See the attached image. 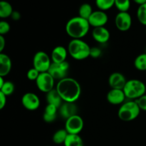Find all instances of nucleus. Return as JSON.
<instances>
[{
	"label": "nucleus",
	"mask_w": 146,
	"mask_h": 146,
	"mask_svg": "<svg viewBox=\"0 0 146 146\" xmlns=\"http://www.w3.org/2000/svg\"><path fill=\"white\" fill-rule=\"evenodd\" d=\"M141 109L136 101H128L123 103L118 111V116L120 120L129 122L135 120L139 115Z\"/></svg>",
	"instance_id": "obj_4"
},
{
	"label": "nucleus",
	"mask_w": 146,
	"mask_h": 146,
	"mask_svg": "<svg viewBox=\"0 0 146 146\" xmlns=\"http://www.w3.org/2000/svg\"><path fill=\"white\" fill-rule=\"evenodd\" d=\"M68 50L62 46H57L53 49L51 52V61L56 64H59L66 61L67 55H68Z\"/></svg>",
	"instance_id": "obj_16"
},
{
	"label": "nucleus",
	"mask_w": 146,
	"mask_h": 146,
	"mask_svg": "<svg viewBox=\"0 0 146 146\" xmlns=\"http://www.w3.org/2000/svg\"><path fill=\"white\" fill-rule=\"evenodd\" d=\"M90 24L85 19L78 17H73L66 24V32L73 39H81L89 31Z\"/></svg>",
	"instance_id": "obj_2"
},
{
	"label": "nucleus",
	"mask_w": 146,
	"mask_h": 146,
	"mask_svg": "<svg viewBox=\"0 0 146 146\" xmlns=\"http://www.w3.org/2000/svg\"><path fill=\"white\" fill-rule=\"evenodd\" d=\"M96 5L101 11H107L115 6V0H96Z\"/></svg>",
	"instance_id": "obj_26"
},
{
	"label": "nucleus",
	"mask_w": 146,
	"mask_h": 146,
	"mask_svg": "<svg viewBox=\"0 0 146 146\" xmlns=\"http://www.w3.org/2000/svg\"><path fill=\"white\" fill-rule=\"evenodd\" d=\"M90 26L94 28L104 27L108 21V17L106 13L101 10L94 11L88 19Z\"/></svg>",
	"instance_id": "obj_12"
},
{
	"label": "nucleus",
	"mask_w": 146,
	"mask_h": 146,
	"mask_svg": "<svg viewBox=\"0 0 146 146\" xmlns=\"http://www.w3.org/2000/svg\"><path fill=\"white\" fill-rule=\"evenodd\" d=\"M12 67V62L8 55L0 53V76L5 77L10 73Z\"/></svg>",
	"instance_id": "obj_18"
},
{
	"label": "nucleus",
	"mask_w": 146,
	"mask_h": 146,
	"mask_svg": "<svg viewBox=\"0 0 146 146\" xmlns=\"http://www.w3.org/2000/svg\"><path fill=\"white\" fill-rule=\"evenodd\" d=\"M13 12V7L10 3L7 1H0V17L1 19H6L11 17Z\"/></svg>",
	"instance_id": "obj_21"
},
{
	"label": "nucleus",
	"mask_w": 146,
	"mask_h": 146,
	"mask_svg": "<svg viewBox=\"0 0 146 146\" xmlns=\"http://www.w3.org/2000/svg\"><path fill=\"white\" fill-rule=\"evenodd\" d=\"M46 98L47 104L54 105L58 108H59L61 107V106L63 104L62 102L64 101L62 100V98H61V97L60 96L56 88H54L51 91H50L49 92L47 93Z\"/></svg>",
	"instance_id": "obj_19"
},
{
	"label": "nucleus",
	"mask_w": 146,
	"mask_h": 146,
	"mask_svg": "<svg viewBox=\"0 0 146 146\" xmlns=\"http://www.w3.org/2000/svg\"><path fill=\"white\" fill-rule=\"evenodd\" d=\"M7 104V96L0 92V109H3Z\"/></svg>",
	"instance_id": "obj_34"
},
{
	"label": "nucleus",
	"mask_w": 146,
	"mask_h": 146,
	"mask_svg": "<svg viewBox=\"0 0 146 146\" xmlns=\"http://www.w3.org/2000/svg\"><path fill=\"white\" fill-rule=\"evenodd\" d=\"M102 51L98 47H92L91 48V51H90V56L93 58H99L101 56Z\"/></svg>",
	"instance_id": "obj_33"
},
{
	"label": "nucleus",
	"mask_w": 146,
	"mask_h": 146,
	"mask_svg": "<svg viewBox=\"0 0 146 146\" xmlns=\"http://www.w3.org/2000/svg\"><path fill=\"white\" fill-rule=\"evenodd\" d=\"M51 63L52 61H51V57L44 51H38L34 56L33 67L40 73L48 72Z\"/></svg>",
	"instance_id": "obj_6"
},
{
	"label": "nucleus",
	"mask_w": 146,
	"mask_h": 146,
	"mask_svg": "<svg viewBox=\"0 0 146 146\" xmlns=\"http://www.w3.org/2000/svg\"><path fill=\"white\" fill-rule=\"evenodd\" d=\"M127 80L125 76L120 72H114L108 78V84L111 88L123 90Z\"/></svg>",
	"instance_id": "obj_13"
},
{
	"label": "nucleus",
	"mask_w": 146,
	"mask_h": 146,
	"mask_svg": "<svg viewBox=\"0 0 146 146\" xmlns=\"http://www.w3.org/2000/svg\"><path fill=\"white\" fill-rule=\"evenodd\" d=\"M21 104L24 108L28 111H36L40 106V99L36 94L29 92L22 96Z\"/></svg>",
	"instance_id": "obj_11"
},
{
	"label": "nucleus",
	"mask_w": 146,
	"mask_h": 146,
	"mask_svg": "<svg viewBox=\"0 0 146 146\" xmlns=\"http://www.w3.org/2000/svg\"><path fill=\"white\" fill-rule=\"evenodd\" d=\"M145 54H146V49H145Z\"/></svg>",
	"instance_id": "obj_39"
},
{
	"label": "nucleus",
	"mask_w": 146,
	"mask_h": 146,
	"mask_svg": "<svg viewBox=\"0 0 146 146\" xmlns=\"http://www.w3.org/2000/svg\"><path fill=\"white\" fill-rule=\"evenodd\" d=\"M69 68L70 65L66 61L62 63H59V64L52 62L48 72L51 74V76L54 79L60 81V80L66 78L68 71H69Z\"/></svg>",
	"instance_id": "obj_8"
},
{
	"label": "nucleus",
	"mask_w": 146,
	"mask_h": 146,
	"mask_svg": "<svg viewBox=\"0 0 146 146\" xmlns=\"http://www.w3.org/2000/svg\"><path fill=\"white\" fill-rule=\"evenodd\" d=\"M93 12L94 11H93L92 7L91 4H88V3H84V4H81L78 9V16L81 18L87 20L89 19Z\"/></svg>",
	"instance_id": "obj_23"
},
{
	"label": "nucleus",
	"mask_w": 146,
	"mask_h": 146,
	"mask_svg": "<svg viewBox=\"0 0 146 146\" xmlns=\"http://www.w3.org/2000/svg\"><path fill=\"white\" fill-rule=\"evenodd\" d=\"M58 108L56 106L47 104L43 114V119L46 123H52L56 120L57 116Z\"/></svg>",
	"instance_id": "obj_20"
},
{
	"label": "nucleus",
	"mask_w": 146,
	"mask_h": 146,
	"mask_svg": "<svg viewBox=\"0 0 146 146\" xmlns=\"http://www.w3.org/2000/svg\"><path fill=\"white\" fill-rule=\"evenodd\" d=\"M145 72H146V71H145Z\"/></svg>",
	"instance_id": "obj_41"
},
{
	"label": "nucleus",
	"mask_w": 146,
	"mask_h": 146,
	"mask_svg": "<svg viewBox=\"0 0 146 146\" xmlns=\"http://www.w3.org/2000/svg\"><path fill=\"white\" fill-rule=\"evenodd\" d=\"M123 91L126 98L137 100L145 95L146 85L138 79H131L127 81Z\"/></svg>",
	"instance_id": "obj_5"
},
{
	"label": "nucleus",
	"mask_w": 146,
	"mask_h": 146,
	"mask_svg": "<svg viewBox=\"0 0 146 146\" xmlns=\"http://www.w3.org/2000/svg\"><path fill=\"white\" fill-rule=\"evenodd\" d=\"M115 24L119 31H126L132 26V17L128 12H118L115 18Z\"/></svg>",
	"instance_id": "obj_10"
},
{
	"label": "nucleus",
	"mask_w": 146,
	"mask_h": 146,
	"mask_svg": "<svg viewBox=\"0 0 146 146\" xmlns=\"http://www.w3.org/2000/svg\"><path fill=\"white\" fill-rule=\"evenodd\" d=\"M11 18L14 20V21H18V20L20 19V17H21V15H20L19 12L14 11V12L12 13V14H11Z\"/></svg>",
	"instance_id": "obj_36"
},
{
	"label": "nucleus",
	"mask_w": 146,
	"mask_h": 146,
	"mask_svg": "<svg viewBox=\"0 0 146 146\" xmlns=\"http://www.w3.org/2000/svg\"><path fill=\"white\" fill-rule=\"evenodd\" d=\"M92 36L96 42L99 44H106L110 39V31L105 27L94 28L92 31Z\"/></svg>",
	"instance_id": "obj_15"
},
{
	"label": "nucleus",
	"mask_w": 146,
	"mask_h": 146,
	"mask_svg": "<svg viewBox=\"0 0 146 146\" xmlns=\"http://www.w3.org/2000/svg\"><path fill=\"white\" fill-rule=\"evenodd\" d=\"M84 123L83 118L78 114H76L66 120L64 129L67 131L68 134L79 135L84 128Z\"/></svg>",
	"instance_id": "obj_7"
},
{
	"label": "nucleus",
	"mask_w": 146,
	"mask_h": 146,
	"mask_svg": "<svg viewBox=\"0 0 146 146\" xmlns=\"http://www.w3.org/2000/svg\"><path fill=\"white\" fill-rule=\"evenodd\" d=\"M9 24L6 21H0V35L4 36L9 33L10 31Z\"/></svg>",
	"instance_id": "obj_31"
},
{
	"label": "nucleus",
	"mask_w": 146,
	"mask_h": 146,
	"mask_svg": "<svg viewBox=\"0 0 146 146\" xmlns=\"http://www.w3.org/2000/svg\"><path fill=\"white\" fill-rule=\"evenodd\" d=\"M40 74H41V73H40L39 71H37L36 68H34V67H33V68H30V69L27 71V77L29 80H30V81H36L37 78H38Z\"/></svg>",
	"instance_id": "obj_30"
},
{
	"label": "nucleus",
	"mask_w": 146,
	"mask_h": 146,
	"mask_svg": "<svg viewBox=\"0 0 146 146\" xmlns=\"http://www.w3.org/2000/svg\"><path fill=\"white\" fill-rule=\"evenodd\" d=\"M4 83H5V81L4 80V77L0 76V87L2 86L4 84Z\"/></svg>",
	"instance_id": "obj_38"
},
{
	"label": "nucleus",
	"mask_w": 146,
	"mask_h": 146,
	"mask_svg": "<svg viewBox=\"0 0 146 146\" xmlns=\"http://www.w3.org/2000/svg\"><path fill=\"white\" fill-rule=\"evenodd\" d=\"M137 18L141 24L146 26V3L138 7L137 10Z\"/></svg>",
	"instance_id": "obj_28"
},
{
	"label": "nucleus",
	"mask_w": 146,
	"mask_h": 146,
	"mask_svg": "<svg viewBox=\"0 0 146 146\" xmlns=\"http://www.w3.org/2000/svg\"><path fill=\"white\" fill-rule=\"evenodd\" d=\"M134 66L138 71H146V54H141L135 58Z\"/></svg>",
	"instance_id": "obj_25"
},
{
	"label": "nucleus",
	"mask_w": 146,
	"mask_h": 146,
	"mask_svg": "<svg viewBox=\"0 0 146 146\" xmlns=\"http://www.w3.org/2000/svg\"><path fill=\"white\" fill-rule=\"evenodd\" d=\"M125 96L123 90L111 88L106 96V99L109 104L112 105H121L123 104Z\"/></svg>",
	"instance_id": "obj_14"
},
{
	"label": "nucleus",
	"mask_w": 146,
	"mask_h": 146,
	"mask_svg": "<svg viewBox=\"0 0 146 146\" xmlns=\"http://www.w3.org/2000/svg\"><path fill=\"white\" fill-rule=\"evenodd\" d=\"M5 46H6L5 38H4V36L0 35V51H1V53H2Z\"/></svg>",
	"instance_id": "obj_35"
},
{
	"label": "nucleus",
	"mask_w": 146,
	"mask_h": 146,
	"mask_svg": "<svg viewBox=\"0 0 146 146\" xmlns=\"http://www.w3.org/2000/svg\"><path fill=\"white\" fill-rule=\"evenodd\" d=\"M91 47L82 39H72L68 45V52L74 59L81 61L90 56Z\"/></svg>",
	"instance_id": "obj_3"
},
{
	"label": "nucleus",
	"mask_w": 146,
	"mask_h": 146,
	"mask_svg": "<svg viewBox=\"0 0 146 146\" xmlns=\"http://www.w3.org/2000/svg\"><path fill=\"white\" fill-rule=\"evenodd\" d=\"M54 81H55V79L51 76L49 73L44 72L39 74L35 82L39 91L47 94L50 91L54 89Z\"/></svg>",
	"instance_id": "obj_9"
},
{
	"label": "nucleus",
	"mask_w": 146,
	"mask_h": 146,
	"mask_svg": "<svg viewBox=\"0 0 146 146\" xmlns=\"http://www.w3.org/2000/svg\"><path fill=\"white\" fill-rule=\"evenodd\" d=\"M14 91V85L11 81H5L4 85L0 87V92L8 96L11 95Z\"/></svg>",
	"instance_id": "obj_29"
},
{
	"label": "nucleus",
	"mask_w": 146,
	"mask_h": 146,
	"mask_svg": "<svg viewBox=\"0 0 146 146\" xmlns=\"http://www.w3.org/2000/svg\"><path fill=\"white\" fill-rule=\"evenodd\" d=\"M145 34H146V29H145Z\"/></svg>",
	"instance_id": "obj_40"
},
{
	"label": "nucleus",
	"mask_w": 146,
	"mask_h": 146,
	"mask_svg": "<svg viewBox=\"0 0 146 146\" xmlns=\"http://www.w3.org/2000/svg\"><path fill=\"white\" fill-rule=\"evenodd\" d=\"M64 145V146H84V141L79 135L68 134Z\"/></svg>",
	"instance_id": "obj_22"
},
{
	"label": "nucleus",
	"mask_w": 146,
	"mask_h": 146,
	"mask_svg": "<svg viewBox=\"0 0 146 146\" xmlns=\"http://www.w3.org/2000/svg\"><path fill=\"white\" fill-rule=\"evenodd\" d=\"M135 4H138V5H142V4H144L146 3V0H133Z\"/></svg>",
	"instance_id": "obj_37"
},
{
	"label": "nucleus",
	"mask_w": 146,
	"mask_h": 146,
	"mask_svg": "<svg viewBox=\"0 0 146 146\" xmlns=\"http://www.w3.org/2000/svg\"><path fill=\"white\" fill-rule=\"evenodd\" d=\"M56 88L64 102L74 103L81 96V85L73 78L66 77L58 81Z\"/></svg>",
	"instance_id": "obj_1"
},
{
	"label": "nucleus",
	"mask_w": 146,
	"mask_h": 146,
	"mask_svg": "<svg viewBox=\"0 0 146 146\" xmlns=\"http://www.w3.org/2000/svg\"><path fill=\"white\" fill-rule=\"evenodd\" d=\"M135 101L139 106L141 111H146V94L141 96L138 99L135 100Z\"/></svg>",
	"instance_id": "obj_32"
},
{
	"label": "nucleus",
	"mask_w": 146,
	"mask_h": 146,
	"mask_svg": "<svg viewBox=\"0 0 146 146\" xmlns=\"http://www.w3.org/2000/svg\"><path fill=\"white\" fill-rule=\"evenodd\" d=\"M59 113L62 118L67 120L77 114V106L74 103L64 102L59 108Z\"/></svg>",
	"instance_id": "obj_17"
},
{
	"label": "nucleus",
	"mask_w": 146,
	"mask_h": 146,
	"mask_svg": "<svg viewBox=\"0 0 146 146\" xmlns=\"http://www.w3.org/2000/svg\"><path fill=\"white\" fill-rule=\"evenodd\" d=\"M115 7L119 12H128L131 7L130 0H115Z\"/></svg>",
	"instance_id": "obj_27"
},
{
	"label": "nucleus",
	"mask_w": 146,
	"mask_h": 146,
	"mask_svg": "<svg viewBox=\"0 0 146 146\" xmlns=\"http://www.w3.org/2000/svg\"><path fill=\"white\" fill-rule=\"evenodd\" d=\"M68 133L65 129H59L55 132V133L53 135V142L57 145H61L64 144L68 136Z\"/></svg>",
	"instance_id": "obj_24"
}]
</instances>
